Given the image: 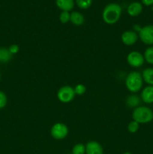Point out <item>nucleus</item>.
Wrapping results in <instances>:
<instances>
[{"label": "nucleus", "mask_w": 153, "mask_h": 154, "mask_svg": "<svg viewBox=\"0 0 153 154\" xmlns=\"http://www.w3.org/2000/svg\"><path fill=\"white\" fill-rule=\"evenodd\" d=\"M143 84L142 75L138 72H131L125 78V87L130 93H137L142 89Z\"/></svg>", "instance_id": "obj_2"}, {"label": "nucleus", "mask_w": 153, "mask_h": 154, "mask_svg": "<svg viewBox=\"0 0 153 154\" xmlns=\"http://www.w3.org/2000/svg\"><path fill=\"white\" fill-rule=\"evenodd\" d=\"M78 7L81 9H87L91 6L92 0H75Z\"/></svg>", "instance_id": "obj_20"}, {"label": "nucleus", "mask_w": 153, "mask_h": 154, "mask_svg": "<svg viewBox=\"0 0 153 154\" xmlns=\"http://www.w3.org/2000/svg\"><path fill=\"white\" fill-rule=\"evenodd\" d=\"M132 118L140 124L150 123L153 120V111L148 107L138 106L133 111Z\"/></svg>", "instance_id": "obj_3"}, {"label": "nucleus", "mask_w": 153, "mask_h": 154, "mask_svg": "<svg viewBox=\"0 0 153 154\" xmlns=\"http://www.w3.org/2000/svg\"><path fill=\"white\" fill-rule=\"evenodd\" d=\"M142 3L146 6H150L153 5V0H141Z\"/></svg>", "instance_id": "obj_25"}, {"label": "nucleus", "mask_w": 153, "mask_h": 154, "mask_svg": "<svg viewBox=\"0 0 153 154\" xmlns=\"http://www.w3.org/2000/svg\"><path fill=\"white\" fill-rule=\"evenodd\" d=\"M141 100L146 104L153 103V86L148 85L141 93Z\"/></svg>", "instance_id": "obj_10"}, {"label": "nucleus", "mask_w": 153, "mask_h": 154, "mask_svg": "<svg viewBox=\"0 0 153 154\" xmlns=\"http://www.w3.org/2000/svg\"><path fill=\"white\" fill-rule=\"evenodd\" d=\"M0 79H1V73H0Z\"/></svg>", "instance_id": "obj_28"}, {"label": "nucleus", "mask_w": 153, "mask_h": 154, "mask_svg": "<svg viewBox=\"0 0 153 154\" xmlns=\"http://www.w3.org/2000/svg\"><path fill=\"white\" fill-rule=\"evenodd\" d=\"M7 102L8 99L5 93L2 91H0V110L3 109L6 106Z\"/></svg>", "instance_id": "obj_23"}, {"label": "nucleus", "mask_w": 153, "mask_h": 154, "mask_svg": "<svg viewBox=\"0 0 153 154\" xmlns=\"http://www.w3.org/2000/svg\"><path fill=\"white\" fill-rule=\"evenodd\" d=\"M122 14V7L116 3H110L105 6L102 13L104 21L108 25L116 23Z\"/></svg>", "instance_id": "obj_1"}, {"label": "nucleus", "mask_w": 153, "mask_h": 154, "mask_svg": "<svg viewBox=\"0 0 153 154\" xmlns=\"http://www.w3.org/2000/svg\"><path fill=\"white\" fill-rule=\"evenodd\" d=\"M127 62L131 67L139 68L143 65L145 60L141 53L138 51H131L128 54Z\"/></svg>", "instance_id": "obj_7"}, {"label": "nucleus", "mask_w": 153, "mask_h": 154, "mask_svg": "<svg viewBox=\"0 0 153 154\" xmlns=\"http://www.w3.org/2000/svg\"><path fill=\"white\" fill-rule=\"evenodd\" d=\"M127 11L130 17L138 16L142 11V4L138 2H134L129 5L127 8Z\"/></svg>", "instance_id": "obj_11"}, {"label": "nucleus", "mask_w": 153, "mask_h": 154, "mask_svg": "<svg viewBox=\"0 0 153 154\" xmlns=\"http://www.w3.org/2000/svg\"><path fill=\"white\" fill-rule=\"evenodd\" d=\"M56 5L62 11H70L74 7V0H56Z\"/></svg>", "instance_id": "obj_12"}, {"label": "nucleus", "mask_w": 153, "mask_h": 154, "mask_svg": "<svg viewBox=\"0 0 153 154\" xmlns=\"http://www.w3.org/2000/svg\"><path fill=\"white\" fill-rule=\"evenodd\" d=\"M123 154H132V153H130V152H125V153H124Z\"/></svg>", "instance_id": "obj_27"}, {"label": "nucleus", "mask_w": 153, "mask_h": 154, "mask_svg": "<svg viewBox=\"0 0 153 154\" xmlns=\"http://www.w3.org/2000/svg\"><path fill=\"white\" fill-rule=\"evenodd\" d=\"M74 89L70 86H64L58 90L57 98L62 103H69L74 99Z\"/></svg>", "instance_id": "obj_4"}, {"label": "nucleus", "mask_w": 153, "mask_h": 154, "mask_svg": "<svg viewBox=\"0 0 153 154\" xmlns=\"http://www.w3.org/2000/svg\"><path fill=\"white\" fill-rule=\"evenodd\" d=\"M144 60L148 64L153 65V47H148L143 54Z\"/></svg>", "instance_id": "obj_17"}, {"label": "nucleus", "mask_w": 153, "mask_h": 154, "mask_svg": "<svg viewBox=\"0 0 153 154\" xmlns=\"http://www.w3.org/2000/svg\"><path fill=\"white\" fill-rule=\"evenodd\" d=\"M8 50L12 55H14V54H16L19 52L20 47L17 45H11L8 48Z\"/></svg>", "instance_id": "obj_24"}, {"label": "nucleus", "mask_w": 153, "mask_h": 154, "mask_svg": "<svg viewBox=\"0 0 153 154\" xmlns=\"http://www.w3.org/2000/svg\"><path fill=\"white\" fill-rule=\"evenodd\" d=\"M141 28H142V27L140 26L139 25H135L134 26V32H138L140 31Z\"/></svg>", "instance_id": "obj_26"}, {"label": "nucleus", "mask_w": 153, "mask_h": 154, "mask_svg": "<svg viewBox=\"0 0 153 154\" xmlns=\"http://www.w3.org/2000/svg\"><path fill=\"white\" fill-rule=\"evenodd\" d=\"M12 54L9 51L8 48H0V63H6L10 61L12 58Z\"/></svg>", "instance_id": "obj_16"}, {"label": "nucleus", "mask_w": 153, "mask_h": 154, "mask_svg": "<svg viewBox=\"0 0 153 154\" xmlns=\"http://www.w3.org/2000/svg\"><path fill=\"white\" fill-rule=\"evenodd\" d=\"M141 99L137 96V95H130L126 99V105L129 107V108H136L139 106L140 103Z\"/></svg>", "instance_id": "obj_15"}, {"label": "nucleus", "mask_w": 153, "mask_h": 154, "mask_svg": "<svg viewBox=\"0 0 153 154\" xmlns=\"http://www.w3.org/2000/svg\"><path fill=\"white\" fill-rule=\"evenodd\" d=\"M138 36L143 44L153 45V25H147L142 27L138 32Z\"/></svg>", "instance_id": "obj_6"}, {"label": "nucleus", "mask_w": 153, "mask_h": 154, "mask_svg": "<svg viewBox=\"0 0 153 154\" xmlns=\"http://www.w3.org/2000/svg\"><path fill=\"white\" fill-rule=\"evenodd\" d=\"M74 92L75 94L77 95V96H82L86 91V87L82 84H79L74 87Z\"/></svg>", "instance_id": "obj_22"}, {"label": "nucleus", "mask_w": 153, "mask_h": 154, "mask_svg": "<svg viewBox=\"0 0 153 154\" xmlns=\"http://www.w3.org/2000/svg\"><path fill=\"white\" fill-rule=\"evenodd\" d=\"M138 38L139 36H138L137 33L134 31H131V30L124 32L121 36L122 43L127 46H131V45H134L137 42Z\"/></svg>", "instance_id": "obj_8"}, {"label": "nucleus", "mask_w": 153, "mask_h": 154, "mask_svg": "<svg viewBox=\"0 0 153 154\" xmlns=\"http://www.w3.org/2000/svg\"><path fill=\"white\" fill-rule=\"evenodd\" d=\"M142 80L145 81L148 85L153 86V69L152 68H147L144 69L142 73L141 74Z\"/></svg>", "instance_id": "obj_14"}, {"label": "nucleus", "mask_w": 153, "mask_h": 154, "mask_svg": "<svg viewBox=\"0 0 153 154\" xmlns=\"http://www.w3.org/2000/svg\"><path fill=\"white\" fill-rule=\"evenodd\" d=\"M84 17L80 12L73 11L70 13V21L75 26H82L84 23Z\"/></svg>", "instance_id": "obj_13"}, {"label": "nucleus", "mask_w": 153, "mask_h": 154, "mask_svg": "<svg viewBox=\"0 0 153 154\" xmlns=\"http://www.w3.org/2000/svg\"><path fill=\"white\" fill-rule=\"evenodd\" d=\"M140 128V123H138L137 122L134 121V120H132L128 125V130L130 133H136L138 130H139Z\"/></svg>", "instance_id": "obj_19"}, {"label": "nucleus", "mask_w": 153, "mask_h": 154, "mask_svg": "<svg viewBox=\"0 0 153 154\" xmlns=\"http://www.w3.org/2000/svg\"><path fill=\"white\" fill-rule=\"evenodd\" d=\"M71 154H86V145L82 143L75 144L72 148Z\"/></svg>", "instance_id": "obj_18"}, {"label": "nucleus", "mask_w": 153, "mask_h": 154, "mask_svg": "<svg viewBox=\"0 0 153 154\" xmlns=\"http://www.w3.org/2000/svg\"><path fill=\"white\" fill-rule=\"evenodd\" d=\"M70 14L68 11H62L59 14V20L62 23H67L70 21Z\"/></svg>", "instance_id": "obj_21"}, {"label": "nucleus", "mask_w": 153, "mask_h": 154, "mask_svg": "<svg viewBox=\"0 0 153 154\" xmlns=\"http://www.w3.org/2000/svg\"><path fill=\"white\" fill-rule=\"evenodd\" d=\"M50 135L54 139L62 140L68 135V128L62 123H56L51 127Z\"/></svg>", "instance_id": "obj_5"}, {"label": "nucleus", "mask_w": 153, "mask_h": 154, "mask_svg": "<svg viewBox=\"0 0 153 154\" xmlns=\"http://www.w3.org/2000/svg\"><path fill=\"white\" fill-rule=\"evenodd\" d=\"M86 154H104L103 147L97 141H88L86 144Z\"/></svg>", "instance_id": "obj_9"}]
</instances>
